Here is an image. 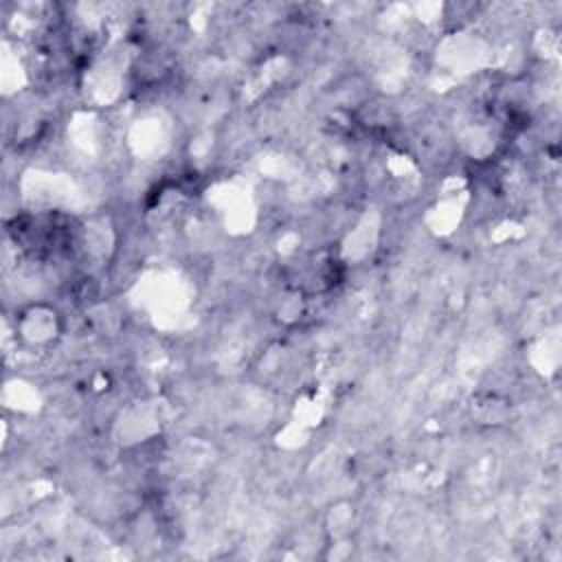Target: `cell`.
Returning <instances> with one entry per match:
<instances>
[{
    "mask_svg": "<svg viewBox=\"0 0 562 562\" xmlns=\"http://www.w3.org/2000/svg\"><path fill=\"white\" fill-rule=\"evenodd\" d=\"M15 334L26 347L44 349L53 345L59 334H61V323H59V312L50 305H26L15 314Z\"/></svg>",
    "mask_w": 562,
    "mask_h": 562,
    "instance_id": "1",
    "label": "cell"
}]
</instances>
